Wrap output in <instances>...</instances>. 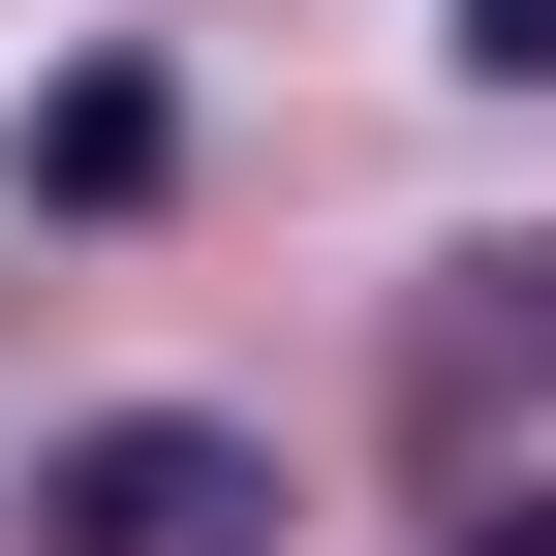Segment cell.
<instances>
[{"mask_svg": "<svg viewBox=\"0 0 556 556\" xmlns=\"http://www.w3.org/2000/svg\"><path fill=\"white\" fill-rule=\"evenodd\" d=\"M31 556H278V464L217 433V402H124V433L31 464Z\"/></svg>", "mask_w": 556, "mask_h": 556, "instance_id": "obj_1", "label": "cell"}, {"mask_svg": "<svg viewBox=\"0 0 556 556\" xmlns=\"http://www.w3.org/2000/svg\"><path fill=\"white\" fill-rule=\"evenodd\" d=\"M155 155H186L155 62H62V93H31V217H155Z\"/></svg>", "mask_w": 556, "mask_h": 556, "instance_id": "obj_2", "label": "cell"}, {"mask_svg": "<svg viewBox=\"0 0 556 556\" xmlns=\"http://www.w3.org/2000/svg\"><path fill=\"white\" fill-rule=\"evenodd\" d=\"M464 371H526V402H556V248H464Z\"/></svg>", "mask_w": 556, "mask_h": 556, "instance_id": "obj_3", "label": "cell"}, {"mask_svg": "<svg viewBox=\"0 0 556 556\" xmlns=\"http://www.w3.org/2000/svg\"><path fill=\"white\" fill-rule=\"evenodd\" d=\"M433 31H464V62H495V93H556V0H433Z\"/></svg>", "mask_w": 556, "mask_h": 556, "instance_id": "obj_4", "label": "cell"}, {"mask_svg": "<svg viewBox=\"0 0 556 556\" xmlns=\"http://www.w3.org/2000/svg\"><path fill=\"white\" fill-rule=\"evenodd\" d=\"M464 556H556V495H495V526H464Z\"/></svg>", "mask_w": 556, "mask_h": 556, "instance_id": "obj_5", "label": "cell"}]
</instances>
